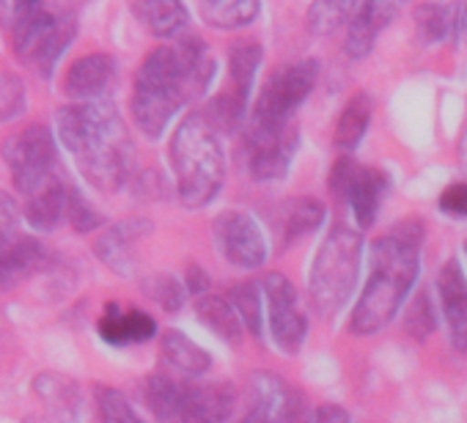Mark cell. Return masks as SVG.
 Here are the masks:
<instances>
[{"label":"cell","instance_id":"cell-1","mask_svg":"<svg viewBox=\"0 0 467 423\" xmlns=\"http://www.w3.org/2000/svg\"><path fill=\"white\" fill-rule=\"evenodd\" d=\"M214 75V58L201 39L162 45L146 56L132 91V119L146 138H160L190 99L201 97Z\"/></svg>","mask_w":467,"mask_h":423},{"label":"cell","instance_id":"cell-2","mask_svg":"<svg viewBox=\"0 0 467 423\" xmlns=\"http://www.w3.org/2000/svg\"><path fill=\"white\" fill-rule=\"evenodd\" d=\"M58 138L72 151L83 176L102 192L127 184L135 165L130 132L110 102H78L56 113Z\"/></svg>","mask_w":467,"mask_h":423},{"label":"cell","instance_id":"cell-3","mask_svg":"<svg viewBox=\"0 0 467 423\" xmlns=\"http://www.w3.org/2000/svg\"><path fill=\"white\" fill-rule=\"evenodd\" d=\"M420 240L423 226L404 221L399 229H393V234L374 242L371 275L349 319V330L355 335H374L393 322L399 305L418 278Z\"/></svg>","mask_w":467,"mask_h":423},{"label":"cell","instance_id":"cell-4","mask_svg":"<svg viewBox=\"0 0 467 423\" xmlns=\"http://www.w3.org/2000/svg\"><path fill=\"white\" fill-rule=\"evenodd\" d=\"M15 56L42 77H50L58 58L67 53L78 34V17L69 6L50 4H0Z\"/></svg>","mask_w":467,"mask_h":423},{"label":"cell","instance_id":"cell-5","mask_svg":"<svg viewBox=\"0 0 467 423\" xmlns=\"http://www.w3.org/2000/svg\"><path fill=\"white\" fill-rule=\"evenodd\" d=\"M171 165L184 206H206L223 187L225 157L214 127L203 113H190L171 138Z\"/></svg>","mask_w":467,"mask_h":423},{"label":"cell","instance_id":"cell-6","mask_svg":"<svg viewBox=\"0 0 467 423\" xmlns=\"http://www.w3.org/2000/svg\"><path fill=\"white\" fill-rule=\"evenodd\" d=\"M360 264V237L344 226L333 229L322 248L317 251L311 275H308V294L311 305L322 319L336 316L358 281V267Z\"/></svg>","mask_w":467,"mask_h":423},{"label":"cell","instance_id":"cell-7","mask_svg":"<svg viewBox=\"0 0 467 423\" xmlns=\"http://www.w3.org/2000/svg\"><path fill=\"white\" fill-rule=\"evenodd\" d=\"M0 151H4V160L12 170L17 192L26 198H34L61 179L56 170V138L45 124H31L23 132L6 138Z\"/></svg>","mask_w":467,"mask_h":423},{"label":"cell","instance_id":"cell-8","mask_svg":"<svg viewBox=\"0 0 467 423\" xmlns=\"http://www.w3.org/2000/svg\"><path fill=\"white\" fill-rule=\"evenodd\" d=\"M317 75H319V64L314 58L281 67L270 77L267 88L262 91V97L256 102L254 124H265V127H286V124H292L295 110L314 91Z\"/></svg>","mask_w":467,"mask_h":423},{"label":"cell","instance_id":"cell-9","mask_svg":"<svg viewBox=\"0 0 467 423\" xmlns=\"http://www.w3.org/2000/svg\"><path fill=\"white\" fill-rule=\"evenodd\" d=\"M262 286H265V294H267L273 341L278 344L281 352L295 355L303 346L306 335H308V319L300 311L295 284L281 273H270Z\"/></svg>","mask_w":467,"mask_h":423},{"label":"cell","instance_id":"cell-10","mask_svg":"<svg viewBox=\"0 0 467 423\" xmlns=\"http://www.w3.org/2000/svg\"><path fill=\"white\" fill-rule=\"evenodd\" d=\"M212 232H214V242H217V251L234 264V267H259L265 264V256H267V242H265V234L259 229V223L248 215V212H240V209H228V212H220L212 223Z\"/></svg>","mask_w":467,"mask_h":423},{"label":"cell","instance_id":"cell-11","mask_svg":"<svg viewBox=\"0 0 467 423\" xmlns=\"http://www.w3.org/2000/svg\"><path fill=\"white\" fill-rule=\"evenodd\" d=\"M248 168L256 181H273L281 179L295 157L297 149V129L292 124L286 127H265L251 124L248 129Z\"/></svg>","mask_w":467,"mask_h":423},{"label":"cell","instance_id":"cell-12","mask_svg":"<svg viewBox=\"0 0 467 423\" xmlns=\"http://www.w3.org/2000/svg\"><path fill=\"white\" fill-rule=\"evenodd\" d=\"M251 412L256 423H295L300 412V393L273 371H256L248 382Z\"/></svg>","mask_w":467,"mask_h":423},{"label":"cell","instance_id":"cell-13","mask_svg":"<svg viewBox=\"0 0 467 423\" xmlns=\"http://www.w3.org/2000/svg\"><path fill=\"white\" fill-rule=\"evenodd\" d=\"M437 292L442 300V314L448 322L451 344L467 352V278L456 259H448L437 275Z\"/></svg>","mask_w":467,"mask_h":423},{"label":"cell","instance_id":"cell-14","mask_svg":"<svg viewBox=\"0 0 467 423\" xmlns=\"http://www.w3.org/2000/svg\"><path fill=\"white\" fill-rule=\"evenodd\" d=\"M237 404V390L228 382L187 385L182 423H225Z\"/></svg>","mask_w":467,"mask_h":423},{"label":"cell","instance_id":"cell-15","mask_svg":"<svg viewBox=\"0 0 467 423\" xmlns=\"http://www.w3.org/2000/svg\"><path fill=\"white\" fill-rule=\"evenodd\" d=\"M151 232V223H146L143 218H132V221H121L113 229H108L99 242H97V256L119 275H132L135 273V256L132 248L140 237H146Z\"/></svg>","mask_w":467,"mask_h":423},{"label":"cell","instance_id":"cell-16","mask_svg":"<svg viewBox=\"0 0 467 423\" xmlns=\"http://www.w3.org/2000/svg\"><path fill=\"white\" fill-rule=\"evenodd\" d=\"M116 64L105 53H91L75 61L64 77V91L78 102H97L110 86Z\"/></svg>","mask_w":467,"mask_h":423},{"label":"cell","instance_id":"cell-17","mask_svg":"<svg viewBox=\"0 0 467 423\" xmlns=\"http://www.w3.org/2000/svg\"><path fill=\"white\" fill-rule=\"evenodd\" d=\"M154 333H157V322L146 311H138V308H121L110 303L105 314L99 316V335L116 346L149 341L154 338Z\"/></svg>","mask_w":467,"mask_h":423},{"label":"cell","instance_id":"cell-18","mask_svg":"<svg viewBox=\"0 0 467 423\" xmlns=\"http://www.w3.org/2000/svg\"><path fill=\"white\" fill-rule=\"evenodd\" d=\"M399 15L393 4H360L355 9V17L349 20L347 34V56L349 58H366L377 42V36L388 28V23Z\"/></svg>","mask_w":467,"mask_h":423},{"label":"cell","instance_id":"cell-19","mask_svg":"<svg viewBox=\"0 0 467 423\" xmlns=\"http://www.w3.org/2000/svg\"><path fill=\"white\" fill-rule=\"evenodd\" d=\"M385 187H388V179H385L382 170L363 168V165L355 168L349 190H347V201H349V206L355 212V221H358L360 229H368L374 223Z\"/></svg>","mask_w":467,"mask_h":423},{"label":"cell","instance_id":"cell-20","mask_svg":"<svg viewBox=\"0 0 467 423\" xmlns=\"http://www.w3.org/2000/svg\"><path fill=\"white\" fill-rule=\"evenodd\" d=\"M47 262V251L36 240H17L0 253V292L15 289Z\"/></svg>","mask_w":467,"mask_h":423},{"label":"cell","instance_id":"cell-21","mask_svg":"<svg viewBox=\"0 0 467 423\" xmlns=\"http://www.w3.org/2000/svg\"><path fill=\"white\" fill-rule=\"evenodd\" d=\"M69 192H72V187H67L61 179L53 181L47 190H42L34 198H28V203H26V221L34 229H39V232L58 229V223L67 218Z\"/></svg>","mask_w":467,"mask_h":423},{"label":"cell","instance_id":"cell-22","mask_svg":"<svg viewBox=\"0 0 467 423\" xmlns=\"http://www.w3.org/2000/svg\"><path fill=\"white\" fill-rule=\"evenodd\" d=\"M278 229H281V242L295 245L297 240H303L306 234H314L319 229V223L325 221V206L317 198H295L292 203H286L281 209V218H278Z\"/></svg>","mask_w":467,"mask_h":423},{"label":"cell","instance_id":"cell-23","mask_svg":"<svg viewBox=\"0 0 467 423\" xmlns=\"http://www.w3.org/2000/svg\"><path fill=\"white\" fill-rule=\"evenodd\" d=\"M184 393H187V385L168 374H154L146 382V404L160 423H182Z\"/></svg>","mask_w":467,"mask_h":423},{"label":"cell","instance_id":"cell-24","mask_svg":"<svg viewBox=\"0 0 467 423\" xmlns=\"http://www.w3.org/2000/svg\"><path fill=\"white\" fill-rule=\"evenodd\" d=\"M162 357L171 363L173 371L179 374H203L212 366V357L206 349H201L192 338H187L179 330H165L162 333Z\"/></svg>","mask_w":467,"mask_h":423},{"label":"cell","instance_id":"cell-25","mask_svg":"<svg viewBox=\"0 0 467 423\" xmlns=\"http://www.w3.org/2000/svg\"><path fill=\"white\" fill-rule=\"evenodd\" d=\"M132 12L160 39H171V36L182 34L184 26H187L184 6L171 4V0H149V4H135Z\"/></svg>","mask_w":467,"mask_h":423},{"label":"cell","instance_id":"cell-26","mask_svg":"<svg viewBox=\"0 0 467 423\" xmlns=\"http://www.w3.org/2000/svg\"><path fill=\"white\" fill-rule=\"evenodd\" d=\"M195 308H198V319L212 333H217L223 341H228V344H240L243 341V333H245L243 319L237 316V311H234V305L228 300L214 297V294H206V297L198 300Z\"/></svg>","mask_w":467,"mask_h":423},{"label":"cell","instance_id":"cell-27","mask_svg":"<svg viewBox=\"0 0 467 423\" xmlns=\"http://www.w3.org/2000/svg\"><path fill=\"white\" fill-rule=\"evenodd\" d=\"M262 47L256 42H237L228 53V91L248 99L254 77L262 64Z\"/></svg>","mask_w":467,"mask_h":423},{"label":"cell","instance_id":"cell-28","mask_svg":"<svg viewBox=\"0 0 467 423\" xmlns=\"http://www.w3.org/2000/svg\"><path fill=\"white\" fill-rule=\"evenodd\" d=\"M371 110H374V102L368 94H355L347 102V108L338 119V127H336V146L338 149H347V151L358 149V143L363 140V135L368 129Z\"/></svg>","mask_w":467,"mask_h":423},{"label":"cell","instance_id":"cell-29","mask_svg":"<svg viewBox=\"0 0 467 423\" xmlns=\"http://www.w3.org/2000/svg\"><path fill=\"white\" fill-rule=\"evenodd\" d=\"M198 15L212 28L234 31V28H243L256 20L259 4H254V0H212V4L198 6Z\"/></svg>","mask_w":467,"mask_h":423},{"label":"cell","instance_id":"cell-30","mask_svg":"<svg viewBox=\"0 0 467 423\" xmlns=\"http://www.w3.org/2000/svg\"><path fill=\"white\" fill-rule=\"evenodd\" d=\"M228 303L237 311V316L243 319V327L251 330L254 335H262L265 330V311H262V292L259 284L248 281V284H234V289L228 292Z\"/></svg>","mask_w":467,"mask_h":423},{"label":"cell","instance_id":"cell-31","mask_svg":"<svg viewBox=\"0 0 467 423\" xmlns=\"http://www.w3.org/2000/svg\"><path fill=\"white\" fill-rule=\"evenodd\" d=\"M355 4H338V0H322L308 9V31L317 36H327L338 31L344 23L355 17Z\"/></svg>","mask_w":467,"mask_h":423},{"label":"cell","instance_id":"cell-32","mask_svg":"<svg viewBox=\"0 0 467 423\" xmlns=\"http://www.w3.org/2000/svg\"><path fill=\"white\" fill-rule=\"evenodd\" d=\"M456 17H459V9H453V6H437V4L415 6L418 31L426 42L445 39L451 34V28H456Z\"/></svg>","mask_w":467,"mask_h":423},{"label":"cell","instance_id":"cell-33","mask_svg":"<svg viewBox=\"0 0 467 423\" xmlns=\"http://www.w3.org/2000/svg\"><path fill=\"white\" fill-rule=\"evenodd\" d=\"M143 294H146L149 300H154L160 308H165L168 314H176V311L182 308V303H184V289H182V284H179L173 275H165V273L146 278V281H143Z\"/></svg>","mask_w":467,"mask_h":423},{"label":"cell","instance_id":"cell-34","mask_svg":"<svg viewBox=\"0 0 467 423\" xmlns=\"http://www.w3.org/2000/svg\"><path fill=\"white\" fill-rule=\"evenodd\" d=\"M97 404H99V420H102V423H143V420L138 418V412L132 409V404L124 398L121 390L99 387Z\"/></svg>","mask_w":467,"mask_h":423},{"label":"cell","instance_id":"cell-35","mask_svg":"<svg viewBox=\"0 0 467 423\" xmlns=\"http://www.w3.org/2000/svg\"><path fill=\"white\" fill-rule=\"evenodd\" d=\"M26 110V86L17 75H0V119H15Z\"/></svg>","mask_w":467,"mask_h":423},{"label":"cell","instance_id":"cell-36","mask_svg":"<svg viewBox=\"0 0 467 423\" xmlns=\"http://www.w3.org/2000/svg\"><path fill=\"white\" fill-rule=\"evenodd\" d=\"M67 221L72 223V229L75 232H80V234H86V232H94V229H99L102 226V218H99V212L78 192V190H72L69 192V206H67Z\"/></svg>","mask_w":467,"mask_h":423},{"label":"cell","instance_id":"cell-37","mask_svg":"<svg viewBox=\"0 0 467 423\" xmlns=\"http://www.w3.org/2000/svg\"><path fill=\"white\" fill-rule=\"evenodd\" d=\"M404 330L415 338V341H423L431 335L434 330V311L429 305V297L420 292L418 300L412 303V308L407 311V319H404Z\"/></svg>","mask_w":467,"mask_h":423},{"label":"cell","instance_id":"cell-38","mask_svg":"<svg viewBox=\"0 0 467 423\" xmlns=\"http://www.w3.org/2000/svg\"><path fill=\"white\" fill-rule=\"evenodd\" d=\"M17 221H20V209H17L15 198L0 190V253L15 242Z\"/></svg>","mask_w":467,"mask_h":423},{"label":"cell","instance_id":"cell-39","mask_svg":"<svg viewBox=\"0 0 467 423\" xmlns=\"http://www.w3.org/2000/svg\"><path fill=\"white\" fill-rule=\"evenodd\" d=\"M440 209H445L448 215L467 218V181L448 184V187L440 192Z\"/></svg>","mask_w":467,"mask_h":423},{"label":"cell","instance_id":"cell-40","mask_svg":"<svg viewBox=\"0 0 467 423\" xmlns=\"http://www.w3.org/2000/svg\"><path fill=\"white\" fill-rule=\"evenodd\" d=\"M355 162L349 157H341L336 160L333 170H330V190L338 201H347V190H349V181H352V173H355Z\"/></svg>","mask_w":467,"mask_h":423},{"label":"cell","instance_id":"cell-41","mask_svg":"<svg viewBox=\"0 0 467 423\" xmlns=\"http://www.w3.org/2000/svg\"><path fill=\"white\" fill-rule=\"evenodd\" d=\"M311 423H349V412L338 404H319L311 415Z\"/></svg>","mask_w":467,"mask_h":423},{"label":"cell","instance_id":"cell-42","mask_svg":"<svg viewBox=\"0 0 467 423\" xmlns=\"http://www.w3.org/2000/svg\"><path fill=\"white\" fill-rule=\"evenodd\" d=\"M184 286H187L192 294H206V292H209V275H206L198 264H190V267H187Z\"/></svg>","mask_w":467,"mask_h":423},{"label":"cell","instance_id":"cell-43","mask_svg":"<svg viewBox=\"0 0 467 423\" xmlns=\"http://www.w3.org/2000/svg\"><path fill=\"white\" fill-rule=\"evenodd\" d=\"M456 31H459V39H462V42H467V6H462V9H459Z\"/></svg>","mask_w":467,"mask_h":423},{"label":"cell","instance_id":"cell-44","mask_svg":"<svg viewBox=\"0 0 467 423\" xmlns=\"http://www.w3.org/2000/svg\"><path fill=\"white\" fill-rule=\"evenodd\" d=\"M459 157H462V165L467 168V132L462 135V143H459Z\"/></svg>","mask_w":467,"mask_h":423},{"label":"cell","instance_id":"cell-45","mask_svg":"<svg viewBox=\"0 0 467 423\" xmlns=\"http://www.w3.org/2000/svg\"><path fill=\"white\" fill-rule=\"evenodd\" d=\"M464 251H467V245H464Z\"/></svg>","mask_w":467,"mask_h":423}]
</instances>
